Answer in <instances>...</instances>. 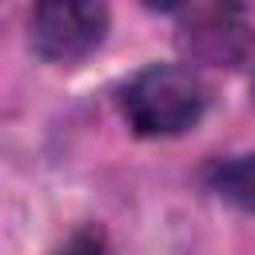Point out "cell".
Segmentation results:
<instances>
[{"instance_id": "5", "label": "cell", "mask_w": 255, "mask_h": 255, "mask_svg": "<svg viewBox=\"0 0 255 255\" xmlns=\"http://www.w3.org/2000/svg\"><path fill=\"white\" fill-rule=\"evenodd\" d=\"M60 255H104V235L100 231H80L64 243Z\"/></svg>"}, {"instance_id": "2", "label": "cell", "mask_w": 255, "mask_h": 255, "mask_svg": "<svg viewBox=\"0 0 255 255\" xmlns=\"http://www.w3.org/2000/svg\"><path fill=\"white\" fill-rule=\"evenodd\" d=\"M108 32V8L92 0H44L32 12V48L44 60L76 64L100 48Z\"/></svg>"}, {"instance_id": "3", "label": "cell", "mask_w": 255, "mask_h": 255, "mask_svg": "<svg viewBox=\"0 0 255 255\" xmlns=\"http://www.w3.org/2000/svg\"><path fill=\"white\" fill-rule=\"evenodd\" d=\"M179 48L199 60V64H215V68H235L251 56L255 48V32L247 28V20L235 8H219V4H203V8H187L183 24H179Z\"/></svg>"}, {"instance_id": "4", "label": "cell", "mask_w": 255, "mask_h": 255, "mask_svg": "<svg viewBox=\"0 0 255 255\" xmlns=\"http://www.w3.org/2000/svg\"><path fill=\"white\" fill-rule=\"evenodd\" d=\"M215 191H219L227 203H235V207H243V211H255V151L223 163V167L215 171Z\"/></svg>"}, {"instance_id": "1", "label": "cell", "mask_w": 255, "mask_h": 255, "mask_svg": "<svg viewBox=\"0 0 255 255\" xmlns=\"http://www.w3.org/2000/svg\"><path fill=\"white\" fill-rule=\"evenodd\" d=\"M203 108V80L179 64H151L124 88V116L139 135H179L199 124Z\"/></svg>"}]
</instances>
